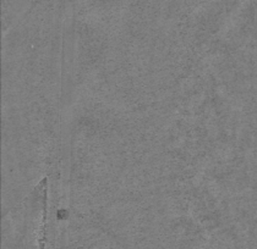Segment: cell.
<instances>
[{
  "label": "cell",
  "instance_id": "6da1fadb",
  "mask_svg": "<svg viewBox=\"0 0 257 249\" xmlns=\"http://www.w3.org/2000/svg\"><path fill=\"white\" fill-rule=\"evenodd\" d=\"M42 188V220L38 234V249H46L47 243V219H48V177H44L40 183Z\"/></svg>",
  "mask_w": 257,
  "mask_h": 249
}]
</instances>
